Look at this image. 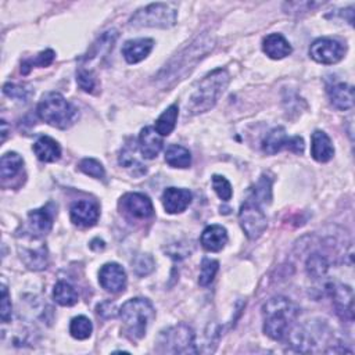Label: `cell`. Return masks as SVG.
I'll return each instance as SVG.
<instances>
[{
	"label": "cell",
	"mask_w": 355,
	"mask_h": 355,
	"mask_svg": "<svg viewBox=\"0 0 355 355\" xmlns=\"http://www.w3.org/2000/svg\"><path fill=\"white\" fill-rule=\"evenodd\" d=\"M121 210L125 215L135 220H147L153 217L155 209L151 200L142 193H128L121 198Z\"/></svg>",
	"instance_id": "11"
},
{
	"label": "cell",
	"mask_w": 355,
	"mask_h": 355,
	"mask_svg": "<svg viewBox=\"0 0 355 355\" xmlns=\"http://www.w3.org/2000/svg\"><path fill=\"white\" fill-rule=\"evenodd\" d=\"M214 47V38L209 34H202L193 43H190L182 53H179L166 68L160 73L159 78L164 82V85L174 83L179 79H183L187 73H190L194 66L210 53Z\"/></svg>",
	"instance_id": "3"
},
{
	"label": "cell",
	"mask_w": 355,
	"mask_h": 355,
	"mask_svg": "<svg viewBox=\"0 0 355 355\" xmlns=\"http://www.w3.org/2000/svg\"><path fill=\"white\" fill-rule=\"evenodd\" d=\"M93 330V325L89 318L79 315L75 317L70 324V333L77 340H86L90 337Z\"/></svg>",
	"instance_id": "29"
},
{
	"label": "cell",
	"mask_w": 355,
	"mask_h": 355,
	"mask_svg": "<svg viewBox=\"0 0 355 355\" xmlns=\"http://www.w3.org/2000/svg\"><path fill=\"white\" fill-rule=\"evenodd\" d=\"M97 314L100 315V317H103V318H114L116 315H117V313H116V307H114V304H111V302H109V308L106 310V306H105V302H101V304H98L97 306Z\"/></svg>",
	"instance_id": "40"
},
{
	"label": "cell",
	"mask_w": 355,
	"mask_h": 355,
	"mask_svg": "<svg viewBox=\"0 0 355 355\" xmlns=\"http://www.w3.org/2000/svg\"><path fill=\"white\" fill-rule=\"evenodd\" d=\"M306 267H307V272L311 278L319 279V278H324L326 275V272L329 269V263L322 254H318V252H315V254L310 256Z\"/></svg>",
	"instance_id": "30"
},
{
	"label": "cell",
	"mask_w": 355,
	"mask_h": 355,
	"mask_svg": "<svg viewBox=\"0 0 355 355\" xmlns=\"http://www.w3.org/2000/svg\"><path fill=\"white\" fill-rule=\"evenodd\" d=\"M330 295L333 298V304L337 315L343 321L354 319V293L350 286L344 285H330L329 286Z\"/></svg>",
	"instance_id": "13"
},
{
	"label": "cell",
	"mask_w": 355,
	"mask_h": 355,
	"mask_svg": "<svg viewBox=\"0 0 355 355\" xmlns=\"http://www.w3.org/2000/svg\"><path fill=\"white\" fill-rule=\"evenodd\" d=\"M56 55L53 50H44V52L39 53L35 59H29V60H25L21 66V73L24 75H27L34 67H47L53 63Z\"/></svg>",
	"instance_id": "31"
},
{
	"label": "cell",
	"mask_w": 355,
	"mask_h": 355,
	"mask_svg": "<svg viewBox=\"0 0 355 355\" xmlns=\"http://www.w3.org/2000/svg\"><path fill=\"white\" fill-rule=\"evenodd\" d=\"M79 170L94 178V179H105L106 176V171H105V167L101 166V163H98L97 160L94 159H83L81 163H79Z\"/></svg>",
	"instance_id": "33"
},
{
	"label": "cell",
	"mask_w": 355,
	"mask_h": 355,
	"mask_svg": "<svg viewBox=\"0 0 355 355\" xmlns=\"http://www.w3.org/2000/svg\"><path fill=\"white\" fill-rule=\"evenodd\" d=\"M263 50L268 57L274 60H280L287 57L291 53V46L283 35L271 34L264 39Z\"/></svg>",
	"instance_id": "21"
},
{
	"label": "cell",
	"mask_w": 355,
	"mask_h": 355,
	"mask_svg": "<svg viewBox=\"0 0 355 355\" xmlns=\"http://www.w3.org/2000/svg\"><path fill=\"white\" fill-rule=\"evenodd\" d=\"M178 10L172 3H151L139 9L129 20L135 28H171L176 23Z\"/></svg>",
	"instance_id": "6"
},
{
	"label": "cell",
	"mask_w": 355,
	"mask_h": 355,
	"mask_svg": "<svg viewBox=\"0 0 355 355\" xmlns=\"http://www.w3.org/2000/svg\"><path fill=\"white\" fill-rule=\"evenodd\" d=\"M192 198V192L187 189L168 187L163 193V206L168 214H181L190 206Z\"/></svg>",
	"instance_id": "15"
},
{
	"label": "cell",
	"mask_w": 355,
	"mask_h": 355,
	"mask_svg": "<svg viewBox=\"0 0 355 355\" xmlns=\"http://www.w3.org/2000/svg\"><path fill=\"white\" fill-rule=\"evenodd\" d=\"M6 136H8V124H6V121L3 120V121H2V142L6 140Z\"/></svg>",
	"instance_id": "41"
},
{
	"label": "cell",
	"mask_w": 355,
	"mask_h": 355,
	"mask_svg": "<svg viewBox=\"0 0 355 355\" xmlns=\"http://www.w3.org/2000/svg\"><path fill=\"white\" fill-rule=\"evenodd\" d=\"M3 93L12 98H16L18 101H27L31 94L32 90L25 86V85H16V83H6L3 86Z\"/></svg>",
	"instance_id": "35"
},
{
	"label": "cell",
	"mask_w": 355,
	"mask_h": 355,
	"mask_svg": "<svg viewBox=\"0 0 355 355\" xmlns=\"http://www.w3.org/2000/svg\"><path fill=\"white\" fill-rule=\"evenodd\" d=\"M254 192V197H252V200H256L257 202H269L271 201V181L267 179L265 176H263L260 179V182L257 183L256 189L252 190Z\"/></svg>",
	"instance_id": "37"
},
{
	"label": "cell",
	"mask_w": 355,
	"mask_h": 355,
	"mask_svg": "<svg viewBox=\"0 0 355 355\" xmlns=\"http://www.w3.org/2000/svg\"><path fill=\"white\" fill-rule=\"evenodd\" d=\"M21 259L29 269L40 271L44 269L47 265V250L42 246L38 250H23Z\"/></svg>",
	"instance_id": "27"
},
{
	"label": "cell",
	"mask_w": 355,
	"mask_h": 355,
	"mask_svg": "<svg viewBox=\"0 0 355 355\" xmlns=\"http://www.w3.org/2000/svg\"><path fill=\"white\" fill-rule=\"evenodd\" d=\"M34 151L43 163H55L62 156L60 144L50 136H40L34 144Z\"/></svg>",
	"instance_id": "22"
},
{
	"label": "cell",
	"mask_w": 355,
	"mask_h": 355,
	"mask_svg": "<svg viewBox=\"0 0 355 355\" xmlns=\"http://www.w3.org/2000/svg\"><path fill=\"white\" fill-rule=\"evenodd\" d=\"M28 232L34 237H42L47 235L53 226V213L49 211L47 207L34 210L28 214Z\"/></svg>",
	"instance_id": "18"
},
{
	"label": "cell",
	"mask_w": 355,
	"mask_h": 355,
	"mask_svg": "<svg viewBox=\"0 0 355 355\" xmlns=\"http://www.w3.org/2000/svg\"><path fill=\"white\" fill-rule=\"evenodd\" d=\"M166 163L174 168H189L192 164V155L183 146L171 144L166 151Z\"/></svg>",
	"instance_id": "24"
},
{
	"label": "cell",
	"mask_w": 355,
	"mask_h": 355,
	"mask_svg": "<svg viewBox=\"0 0 355 355\" xmlns=\"http://www.w3.org/2000/svg\"><path fill=\"white\" fill-rule=\"evenodd\" d=\"M345 53V47L336 39L321 38L310 47V56L319 64L332 66L339 63Z\"/></svg>",
	"instance_id": "10"
},
{
	"label": "cell",
	"mask_w": 355,
	"mask_h": 355,
	"mask_svg": "<svg viewBox=\"0 0 355 355\" xmlns=\"http://www.w3.org/2000/svg\"><path fill=\"white\" fill-rule=\"evenodd\" d=\"M77 82L79 85V88L83 90V92H88V93H92L93 89L96 88V78L93 75L92 71L89 70H85V68H81L77 74Z\"/></svg>",
	"instance_id": "38"
},
{
	"label": "cell",
	"mask_w": 355,
	"mask_h": 355,
	"mask_svg": "<svg viewBox=\"0 0 355 355\" xmlns=\"http://www.w3.org/2000/svg\"><path fill=\"white\" fill-rule=\"evenodd\" d=\"M179 116V107L178 105H172L170 106L156 121V131L161 135V136H168L172 133V131L175 129L176 125V120Z\"/></svg>",
	"instance_id": "26"
},
{
	"label": "cell",
	"mask_w": 355,
	"mask_h": 355,
	"mask_svg": "<svg viewBox=\"0 0 355 355\" xmlns=\"http://www.w3.org/2000/svg\"><path fill=\"white\" fill-rule=\"evenodd\" d=\"M201 246L207 251L218 252L221 251L228 243V232L221 225H210L201 233L200 237Z\"/></svg>",
	"instance_id": "20"
},
{
	"label": "cell",
	"mask_w": 355,
	"mask_h": 355,
	"mask_svg": "<svg viewBox=\"0 0 355 355\" xmlns=\"http://www.w3.org/2000/svg\"><path fill=\"white\" fill-rule=\"evenodd\" d=\"M311 156L318 163H328L334 156L333 143L324 131H315L313 133Z\"/></svg>",
	"instance_id": "19"
},
{
	"label": "cell",
	"mask_w": 355,
	"mask_h": 355,
	"mask_svg": "<svg viewBox=\"0 0 355 355\" xmlns=\"http://www.w3.org/2000/svg\"><path fill=\"white\" fill-rule=\"evenodd\" d=\"M283 148H287L295 155H302L304 140L300 136L289 137V135L286 133V129L279 127V128L272 129L267 135V137L263 142V150H264V153L272 156V155L279 153V151Z\"/></svg>",
	"instance_id": "9"
},
{
	"label": "cell",
	"mask_w": 355,
	"mask_h": 355,
	"mask_svg": "<svg viewBox=\"0 0 355 355\" xmlns=\"http://www.w3.org/2000/svg\"><path fill=\"white\" fill-rule=\"evenodd\" d=\"M70 215H71V221L74 222V225L81 226V228H90L97 224L100 211H98L97 205H94L93 201L79 200V201H75L71 206Z\"/></svg>",
	"instance_id": "14"
},
{
	"label": "cell",
	"mask_w": 355,
	"mask_h": 355,
	"mask_svg": "<svg viewBox=\"0 0 355 355\" xmlns=\"http://www.w3.org/2000/svg\"><path fill=\"white\" fill-rule=\"evenodd\" d=\"M218 268H220L218 261L210 260V259L202 260L201 271H200V278H198L200 286H202V287L209 286L214 280V278H215V275L218 272Z\"/></svg>",
	"instance_id": "32"
},
{
	"label": "cell",
	"mask_w": 355,
	"mask_h": 355,
	"mask_svg": "<svg viewBox=\"0 0 355 355\" xmlns=\"http://www.w3.org/2000/svg\"><path fill=\"white\" fill-rule=\"evenodd\" d=\"M53 298L63 307H71L78 302V291L68 282L60 280L56 283L53 290Z\"/></svg>",
	"instance_id": "25"
},
{
	"label": "cell",
	"mask_w": 355,
	"mask_h": 355,
	"mask_svg": "<svg viewBox=\"0 0 355 355\" xmlns=\"http://www.w3.org/2000/svg\"><path fill=\"white\" fill-rule=\"evenodd\" d=\"M98 283L110 293L124 291L127 287V272L117 263H109L98 272Z\"/></svg>",
	"instance_id": "12"
},
{
	"label": "cell",
	"mask_w": 355,
	"mask_h": 355,
	"mask_svg": "<svg viewBox=\"0 0 355 355\" xmlns=\"http://www.w3.org/2000/svg\"><path fill=\"white\" fill-rule=\"evenodd\" d=\"M213 187L215 190V193L218 194V197L224 201H229L232 198V186L229 183V181L225 176L221 175H214L213 176Z\"/></svg>",
	"instance_id": "36"
},
{
	"label": "cell",
	"mask_w": 355,
	"mask_h": 355,
	"mask_svg": "<svg viewBox=\"0 0 355 355\" xmlns=\"http://www.w3.org/2000/svg\"><path fill=\"white\" fill-rule=\"evenodd\" d=\"M330 105L337 110H350L354 107V88L348 83H337L329 89Z\"/></svg>",
	"instance_id": "23"
},
{
	"label": "cell",
	"mask_w": 355,
	"mask_h": 355,
	"mask_svg": "<svg viewBox=\"0 0 355 355\" xmlns=\"http://www.w3.org/2000/svg\"><path fill=\"white\" fill-rule=\"evenodd\" d=\"M153 39H132L125 42V44L122 46V56L129 64H136L150 55L151 50H153Z\"/></svg>",
	"instance_id": "17"
},
{
	"label": "cell",
	"mask_w": 355,
	"mask_h": 355,
	"mask_svg": "<svg viewBox=\"0 0 355 355\" xmlns=\"http://www.w3.org/2000/svg\"><path fill=\"white\" fill-rule=\"evenodd\" d=\"M38 116L46 124L59 129L70 128L78 118V110L57 92L43 94L38 105Z\"/></svg>",
	"instance_id": "4"
},
{
	"label": "cell",
	"mask_w": 355,
	"mask_h": 355,
	"mask_svg": "<svg viewBox=\"0 0 355 355\" xmlns=\"http://www.w3.org/2000/svg\"><path fill=\"white\" fill-rule=\"evenodd\" d=\"M163 136L153 127H146L140 131L139 135V147L144 159H156L163 148Z\"/></svg>",
	"instance_id": "16"
},
{
	"label": "cell",
	"mask_w": 355,
	"mask_h": 355,
	"mask_svg": "<svg viewBox=\"0 0 355 355\" xmlns=\"http://www.w3.org/2000/svg\"><path fill=\"white\" fill-rule=\"evenodd\" d=\"M298 315V307L286 297H274L263 307L264 332L272 340H285L293 329Z\"/></svg>",
	"instance_id": "1"
},
{
	"label": "cell",
	"mask_w": 355,
	"mask_h": 355,
	"mask_svg": "<svg viewBox=\"0 0 355 355\" xmlns=\"http://www.w3.org/2000/svg\"><path fill=\"white\" fill-rule=\"evenodd\" d=\"M132 265L137 276H146L155 269V260L148 254H139L135 257Z\"/></svg>",
	"instance_id": "34"
},
{
	"label": "cell",
	"mask_w": 355,
	"mask_h": 355,
	"mask_svg": "<svg viewBox=\"0 0 355 355\" xmlns=\"http://www.w3.org/2000/svg\"><path fill=\"white\" fill-rule=\"evenodd\" d=\"M0 318L2 322L8 324L12 319V301H10V294L6 287V285H2V304H0Z\"/></svg>",
	"instance_id": "39"
},
{
	"label": "cell",
	"mask_w": 355,
	"mask_h": 355,
	"mask_svg": "<svg viewBox=\"0 0 355 355\" xmlns=\"http://www.w3.org/2000/svg\"><path fill=\"white\" fill-rule=\"evenodd\" d=\"M239 222L250 240L259 239L267 229L268 222L264 211L260 207V202L248 198L239 211Z\"/></svg>",
	"instance_id": "8"
},
{
	"label": "cell",
	"mask_w": 355,
	"mask_h": 355,
	"mask_svg": "<svg viewBox=\"0 0 355 355\" xmlns=\"http://www.w3.org/2000/svg\"><path fill=\"white\" fill-rule=\"evenodd\" d=\"M159 352L167 354H197L194 332L190 326L179 324L161 332L157 340Z\"/></svg>",
	"instance_id": "7"
},
{
	"label": "cell",
	"mask_w": 355,
	"mask_h": 355,
	"mask_svg": "<svg viewBox=\"0 0 355 355\" xmlns=\"http://www.w3.org/2000/svg\"><path fill=\"white\" fill-rule=\"evenodd\" d=\"M24 160L17 153H6L0 160V174L3 179L14 178L23 168Z\"/></svg>",
	"instance_id": "28"
},
{
	"label": "cell",
	"mask_w": 355,
	"mask_h": 355,
	"mask_svg": "<svg viewBox=\"0 0 355 355\" xmlns=\"http://www.w3.org/2000/svg\"><path fill=\"white\" fill-rule=\"evenodd\" d=\"M229 74L224 68H217L200 81L187 101V114L197 116L210 111L224 94L229 85Z\"/></svg>",
	"instance_id": "2"
},
{
	"label": "cell",
	"mask_w": 355,
	"mask_h": 355,
	"mask_svg": "<svg viewBox=\"0 0 355 355\" xmlns=\"http://www.w3.org/2000/svg\"><path fill=\"white\" fill-rule=\"evenodd\" d=\"M120 317L132 339H142L155 318V308L147 298H131L120 310Z\"/></svg>",
	"instance_id": "5"
}]
</instances>
